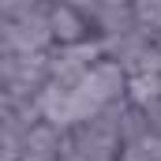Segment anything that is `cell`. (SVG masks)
Masks as SVG:
<instances>
[{"instance_id":"6da1fadb","label":"cell","mask_w":161,"mask_h":161,"mask_svg":"<svg viewBox=\"0 0 161 161\" xmlns=\"http://www.w3.org/2000/svg\"><path fill=\"white\" fill-rule=\"evenodd\" d=\"M0 38H4V49L11 53H49L56 38H53V26H49V8L41 11H26L19 19H4L0 23Z\"/></svg>"},{"instance_id":"7a4b0ae2","label":"cell","mask_w":161,"mask_h":161,"mask_svg":"<svg viewBox=\"0 0 161 161\" xmlns=\"http://www.w3.org/2000/svg\"><path fill=\"white\" fill-rule=\"evenodd\" d=\"M49 26H53L56 45H75V41L94 38V23L82 15L79 8H71V4H64V0H53V8H49Z\"/></svg>"},{"instance_id":"3957f363","label":"cell","mask_w":161,"mask_h":161,"mask_svg":"<svg viewBox=\"0 0 161 161\" xmlns=\"http://www.w3.org/2000/svg\"><path fill=\"white\" fill-rule=\"evenodd\" d=\"M120 161H161V135L146 131L139 139H127L120 146Z\"/></svg>"}]
</instances>
